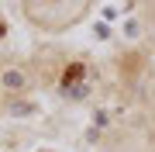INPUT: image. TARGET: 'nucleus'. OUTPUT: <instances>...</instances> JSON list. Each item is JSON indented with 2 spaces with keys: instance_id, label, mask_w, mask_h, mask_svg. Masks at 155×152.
Wrapping results in <instances>:
<instances>
[{
  "instance_id": "obj_1",
  "label": "nucleus",
  "mask_w": 155,
  "mask_h": 152,
  "mask_svg": "<svg viewBox=\"0 0 155 152\" xmlns=\"http://www.w3.org/2000/svg\"><path fill=\"white\" fill-rule=\"evenodd\" d=\"M79 76H83V62H72L66 69V83H72V79H79Z\"/></svg>"
},
{
  "instance_id": "obj_2",
  "label": "nucleus",
  "mask_w": 155,
  "mask_h": 152,
  "mask_svg": "<svg viewBox=\"0 0 155 152\" xmlns=\"http://www.w3.org/2000/svg\"><path fill=\"white\" fill-rule=\"evenodd\" d=\"M4 83H7V86H21L24 79H21V73H11V76H4Z\"/></svg>"
}]
</instances>
